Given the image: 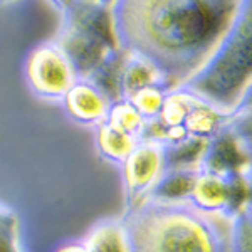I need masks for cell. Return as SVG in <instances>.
Here are the masks:
<instances>
[{
  "mask_svg": "<svg viewBox=\"0 0 252 252\" xmlns=\"http://www.w3.org/2000/svg\"><path fill=\"white\" fill-rule=\"evenodd\" d=\"M246 177V175H244ZM246 182H247V202H246V207L252 209V177H246Z\"/></svg>",
  "mask_w": 252,
  "mask_h": 252,
  "instance_id": "obj_22",
  "label": "cell"
},
{
  "mask_svg": "<svg viewBox=\"0 0 252 252\" xmlns=\"http://www.w3.org/2000/svg\"><path fill=\"white\" fill-rule=\"evenodd\" d=\"M0 252H20L15 219L0 207Z\"/></svg>",
  "mask_w": 252,
  "mask_h": 252,
  "instance_id": "obj_17",
  "label": "cell"
},
{
  "mask_svg": "<svg viewBox=\"0 0 252 252\" xmlns=\"http://www.w3.org/2000/svg\"><path fill=\"white\" fill-rule=\"evenodd\" d=\"M166 93L168 91L160 86H148L133 93L126 101H129L133 104V108L140 113L145 121H150V120H155L160 115Z\"/></svg>",
  "mask_w": 252,
  "mask_h": 252,
  "instance_id": "obj_16",
  "label": "cell"
},
{
  "mask_svg": "<svg viewBox=\"0 0 252 252\" xmlns=\"http://www.w3.org/2000/svg\"><path fill=\"white\" fill-rule=\"evenodd\" d=\"M207 141L189 136L178 143L163 145V161L166 168H197Z\"/></svg>",
  "mask_w": 252,
  "mask_h": 252,
  "instance_id": "obj_13",
  "label": "cell"
},
{
  "mask_svg": "<svg viewBox=\"0 0 252 252\" xmlns=\"http://www.w3.org/2000/svg\"><path fill=\"white\" fill-rule=\"evenodd\" d=\"M58 252H86V249H84L83 242H81V244H67V246L61 247Z\"/></svg>",
  "mask_w": 252,
  "mask_h": 252,
  "instance_id": "obj_21",
  "label": "cell"
},
{
  "mask_svg": "<svg viewBox=\"0 0 252 252\" xmlns=\"http://www.w3.org/2000/svg\"><path fill=\"white\" fill-rule=\"evenodd\" d=\"M121 166L128 207H131L143 200L163 173L165 161L161 145L140 141Z\"/></svg>",
  "mask_w": 252,
  "mask_h": 252,
  "instance_id": "obj_6",
  "label": "cell"
},
{
  "mask_svg": "<svg viewBox=\"0 0 252 252\" xmlns=\"http://www.w3.org/2000/svg\"><path fill=\"white\" fill-rule=\"evenodd\" d=\"M27 83L37 94L64 99L78 81L74 69L56 42L42 44L31 52L26 66Z\"/></svg>",
  "mask_w": 252,
  "mask_h": 252,
  "instance_id": "obj_4",
  "label": "cell"
},
{
  "mask_svg": "<svg viewBox=\"0 0 252 252\" xmlns=\"http://www.w3.org/2000/svg\"><path fill=\"white\" fill-rule=\"evenodd\" d=\"M129 252H230V220L189 200L143 198L121 217Z\"/></svg>",
  "mask_w": 252,
  "mask_h": 252,
  "instance_id": "obj_2",
  "label": "cell"
},
{
  "mask_svg": "<svg viewBox=\"0 0 252 252\" xmlns=\"http://www.w3.org/2000/svg\"><path fill=\"white\" fill-rule=\"evenodd\" d=\"M249 113H252V81L247 84L246 89L242 91V94H241V97H239L237 104H235L232 111L229 113V118L249 115Z\"/></svg>",
  "mask_w": 252,
  "mask_h": 252,
  "instance_id": "obj_19",
  "label": "cell"
},
{
  "mask_svg": "<svg viewBox=\"0 0 252 252\" xmlns=\"http://www.w3.org/2000/svg\"><path fill=\"white\" fill-rule=\"evenodd\" d=\"M227 121H229L227 113L220 111L212 104H207L204 101L197 99V103L190 109L184 126L190 136L209 141L227 125Z\"/></svg>",
  "mask_w": 252,
  "mask_h": 252,
  "instance_id": "obj_10",
  "label": "cell"
},
{
  "mask_svg": "<svg viewBox=\"0 0 252 252\" xmlns=\"http://www.w3.org/2000/svg\"><path fill=\"white\" fill-rule=\"evenodd\" d=\"M237 3L235 0L113 2L118 47L145 59L178 88L210 58Z\"/></svg>",
  "mask_w": 252,
  "mask_h": 252,
  "instance_id": "obj_1",
  "label": "cell"
},
{
  "mask_svg": "<svg viewBox=\"0 0 252 252\" xmlns=\"http://www.w3.org/2000/svg\"><path fill=\"white\" fill-rule=\"evenodd\" d=\"M138 143H140V141H136L135 138L123 135L121 131L111 128V126L106 123L97 126V133H96L97 150H99L101 155L109 161L123 163Z\"/></svg>",
  "mask_w": 252,
  "mask_h": 252,
  "instance_id": "obj_12",
  "label": "cell"
},
{
  "mask_svg": "<svg viewBox=\"0 0 252 252\" xmlns=\"http://www.w3.org/2000/svg\"><path fill=\"white\" fill-rule=\"evenodd\" d=\"M227 129L237 138L242 143V146H251L252 145V113L242 116L229 118L227 121Z\"/></svg>",
  "mask_w": 252,
  "mask_h": 252,
  "instance_id": "obj_18",
  "label": "cell"
},
{
  "mask_svg": "<svg viewBox=\"0 0 252 252\" xmlns=\"http://www.w3.org/2000/svg\"><path fill=\"white\" fill-rule=\"evenodd\" d=\"M252 81V0H242L210 58L180 89L229 115Z\"/></svg>",
  "mask_w": 252,
  "mask_h": 252,
  "instance_id": "obj_3",
  "label": "cell"
},
{
  "mask_svg": "<svg viewBox=\"0 0 252 252\" xmlns=\"http://www.w3.org/2000/svg\"><path fill=\"white\" fill-rule=\"evenodd\" d=\"M106 125L111 128L121 131L123 135H128L135 138L136 141H141V135H143L145 120L141 118L140 113L133 108V104L126 99H118L111 103L106 116Z\"/></svg>",
  "mask_w": 252,
  "mask_h": 252,
  "instance_id": "obj_14",
  "label": "cell"
},
{
  "mask_svg": "<svg viewBox=\"0 0 252 252\" xmlns=\"http://www.w3.org/2000/svg\"><path fill=\"white\" fill-rule=\"evenodd\" d=\"M244 152H246V158H247V165H246L244 175H246V177H252V145L244 146Z\"/></svg>",
  "mask_w": 252,
  "mask_h": 252,
  "instance_id": "obj_20",
  "label": "cell"
},
{
  "mask_svg": "<svg viewBox=\"0 0 252 252\" xmlns=\"http://www.w3.org/2000/svg\"><path fill=\"white\" fill-rule=\"evenodd\" d=\"M246 165L247 158L242 143L223 126L212 140L207 141L197 168L198 172L219 177H234L246 172Z\"/></svg>",
  "mask_w": 252,
  "mask_h": 252,
  "instance_id": "obj_7",
  "label": "cell"
},
{
  "mask_svg": "<svg viewBox=\"0 0 252 252\" xmlns=\"http://www.w3.org/2000/svg\"><path fill=\"white\" fill-rule=\"evenodd\" d=\"M86 252H129L121 220H101L89 229L83 241Z\"/></svg>",
  "mask_w": 252,
  "mask_h": 252,
  "instance_id": "obj_11",
  "label": "cell"
},
{
  "mask_svg": "<svg viewBox=\"0 0 252 252\" xmlns=\"http://www.w3.org/2000/svg\"><path fill=\"white\" fill-rule=\"evenodd\" d=\"M189 202L200 212L219 215L230 220L246 207V177L244 173L234 177H219V175L198 172Z\"/></svg>",
  "mask_w": 252,
  "mask_h": 252,
  "instance_id": "obj_5",
  "label": "cell"
},
{
  "mask_svg": "<svg viewBox=\"0 0 252 252\" xmlns=\"http://www.w3.org/2000/svg\"><path fill=\"white\" fill-rule=\"evenodd\" d=\"M64 104L76 121L86 125H103L106 121L111 101L89 81L78 79L64 96Z\"/></svg>",
  "mask_w": 252,
  "mask_h": 252,
  "instance_id": "obj_8",
  "label": "cell"
},
{
  "mask_svg": "<svg viewBox=\"0 0 252 252\" xmlns=\"http://www.w3.org/2000/svg\"><path fill=\"white\" fill-rule=\"evenodd\" d=\"M197 103V97L189 94L180 88H175L166 93L163 106L157 120L163 128H173V126H184L190 109Z\"/></svg>",
  "mask_w": 252,
  "mask_h": 252,
  "instance_id": "obj_15",
  "label": "cell"
},
{
  "mask_svg": "<svg viewBox=\"0 0 252 252\" xmlns=\"http://www.w3.org/2000/svg\"><path fill=\"white\" fill-rule=\"evenodd\" d=\"M197 175L198 168H166L145 198L166 202L189 200Z\"/></svg>",
  "mask_w": 252,
  "mask_h": 252,
  "instance_id": "obj_9",
  "label": "cell"
}]
</instances>
